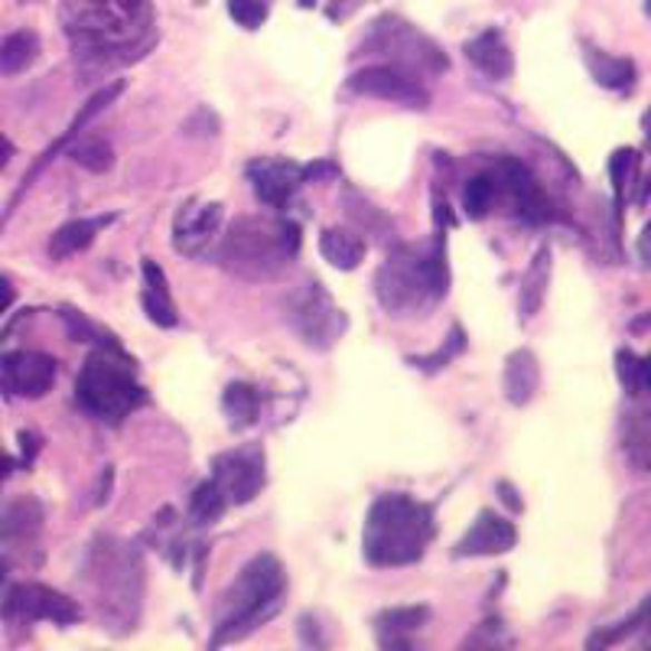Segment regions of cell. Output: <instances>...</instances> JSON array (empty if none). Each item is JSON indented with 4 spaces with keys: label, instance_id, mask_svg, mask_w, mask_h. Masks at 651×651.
I'll return each instance as SVG.
<instances>
[{
    "label": "cell",
    "instance_id": "cell-40",
    "mask_svg": "<svg viewBox=\"0 0 651 651\" xmlns=\"http://www.w3.org/2000/svg\"><path fill=\"white\" fill-rule=\"evenodd\" d=\"M10 470H13V463H10V460H7V456L0 453V482L7 479V473H10Z\"/></svg>",
    "mask_w": 651,
    "mask_h": 651
},
{
    "label": "cell",
    "instance_id": "cell-11",
    "mask_svg": "<svg viewBox=\"0 0 651 651\" xmlns=\"http://www.w3.org/2000/svg\"><path fill=\"white\" fill-rule=\"evenodd\" d=\"M56 382V358L46 352H10L0 362V385L17 397H43Z\"/></svg>",
    "mask_w": 651,
    "mask_h": 651
},
{
    "label": "cell",
    "instance_id": "cell-14",
    "mask_svg": "<svg viewBox=\"0 0 651 651\" xmlns=\"http://www.w3.org/2000/svg\"><path fill=\"white\" fill-rule=\"evenodd\" d=\"M248 179L267 206H287L290 196L297 193V186L304 183V167H297L290 160L260 157V160L248 164Z\"/></svg>",
    "mask_w": 651,
    "mask_h": 651
},
{
    "label": "cell",
    "instance_id": "cell-38",
    "mask_svg": "<svg viewBox=\"0 0 651 651\" xmlns=\"http://www.w3.org/2000/svg\"><path fill=\"white\" fill-rule=\"evenodd\" d=\"M300 3H304V7H316L319 0H300ZM343 3H352V0H329V10H333V17H343V13H339V10H343ZM355 3H358V0H355Z\"/></svg>",
    "mask_w": 651,
    "mask_h": 651
},
{
    "label": "cell",
    "instance_id": "cell-36",
    "mask_svg": "<svg viewBox=\"0 0 651 651\" xmlns=\"http://www.w3.org/2000/svg\"><path fill=\"white\" fill-rule=\"evenodd\" d=\"M13 304V284L0 274V316H3V309Z\"/></svg>",
    "mask_w": 651,
    "mask_h": 651
},
{
    "label": "cell",
    "instance_id": "cell-35",
    "mask_svg": "<svg viewBox=\"0 0 651 651\" xmlns=\"http://www.w3.org/2000/svg\"><path fill=\"white\" fill-rule=\"evenodd\" d=\"M333 174H336L333 164H309V167H304V183H309V179H329Z\"/></svg>",
    "mask_w": 651,
    "mask_h": 651
},
{
    "label": "cell",
    "instance_id": "cell-19",
    "mask_svg": "<svg viewBox=\"0 0 651 651\" xmlns=\"http://www.w3.org/2000/svg\"><path fill=\"white\" fill-rule=\"evenodd\" d=\"M319 255L336 270H355L365 260V241L346 228H326L319 235Z\"/></svg>",
    "mask_w": 651,
    "mask_h": 651
},
{
    "label": "cell",
    "instance_id": "cell-22",
    "mask_svg": "<svg viewBox=\"0 0 651 651\" xmlns=\"http://www.w3.org/2000/svg\"><path fill=\"white\" fill-rule=\"evenodd\" d=\"M40 56V37L30 33V30H20V33H10L3 43H0V76H20L27 72Z\"/></svg>",
    "mask_w": 651,
    "mask_h": 651
},
{
    "label": "cell",
    "instance_id": "cell-8",
    "mask_svg": "<svg viewBox=\"0 0 651 651\" xmlns=\"http://www.w3.org/2000/svg\"><path fill=\"white\" fill-rule=\"evenodd\" d=\"M290 323L297 326V333L304 336L309 346H329L343 326H346V316L333 306V297L319 287V284H309V290H300L294 297L290 306Z\"/></svg>",
    "mask_w": 651,
    "mask_h": 651
},
{
    "label": "cell",
    "instance_id": "cell-17",
    "mask_svg": "<svg viewBox=\"0 0 651 651\" xmlns=\"http://www.w3.org/2000/svg\"><path fill=\"white\" fill-rule=\"evenodd\" d=\"M140 270H144V297H140L144 313H147L160 329H174L179 316H176L174 297H170V287H167V277H164L160 264H157V260H144Z\"/></svg>",
    "mask_w": 651,
    "mask_h": 651
},
{
    "label": "cell",
    "instance_id": "cell-3",
    "mask_svg": "<svg viewBox=\"0 0 651 651\" xmlns=\"http://www.w3.org/2000/svg\"><path fill=\"white\" fill-rule=\"evenodd\" d=\"M287 596V573L284 564L274 554H260L251 564L241 566V573L235 576L231 590L225 593L221 603V619H218L216 632H213V649L218 645H231L238 639H245L248 632L260 629Z\"/></svg>",
    "mask_w": 651,
    "mask_h": 651
},
{
    "label": "cell",
    "instance_id": "cell-2",
    "mask_svg": "<svg viewBox=\"0 0 651 651\" xmlns=\"http://www.w3.org/2000/svg\"><path fill=\"white\" fill-rule=\"evenodd\" d=\"M434 537V509L391 492L372 502L365 531H362V551L372 566H404L424 558L427 544Z\"/></svg>",
    "mask_w": 651,
    "mask_h": 651
},
{
    "label": "cell",
    "instance_id": "cell-41",
    "mask_svg": "<svg viewBox=\"0 0 651 651\" xmlns=\"http://www.w3.org/2000/svg\"><path fill=\"white\" fill-rule=\"evenodd\" d=\"M7 570H10L7 558H0V586H3V580H7Z\"/></svg>",
    "mask_w": 651,
    "mask_h": 651
},
{
    "label": "cell",
    "instance_id": "cell-20",
    "mask_svg": "<svg viewBox=\"0 0 651 651\" xmlns=\"http://www.w3.org/2000/svg\"><path fill=\"white\" fill-rule=\"evenodd\" d=\"M551 248L544 245L531 264H527V274H524V280H521V316L527 319V316H534L541 306H544V294H548V284H551Z\"/></svg>",
    "mask_w": 651,
    "mask_h": 651
},
{
    "label": "cell",
    "instance_id": "cell-42",
    "mask_svg": "<svg viewBox=\"0 0 651 651\" xmlns=\"http://www.w3.org/2000/svg\"><path fill=\"white\" fill-rule=\"evenodd\" d=\"M645 130H651V111H649V115H645Z\"/></svg>",
    "mask_w": 651,
    "mask_h": 651
},
{
    "label": "cell",
    "instance_id": "cell-4",
    "mask_svg": "<svg viewBox=\"0 0 651 651\" xmlns=\"http://www.w3.org/2000/svg\"><path fill=\"white\" fill-rule=\"evenodd\" d=\"M450 274H446V255L443 238L436 241V251L417 255L411 248H401L378 270V300L385 309L397 316H417L427 313L436 300L446 294Z\"/></svg>",
    "mask_w": 651,
    "mask_h": 651
},
{
    "label": "cell",
    "instance_id": "cell-21",
    "mask_svg": "<svg viewBox=\"0 0 651 651\" xmlns=\"http://www.w3.org/2000/svg\"><path fill=\"white\" fill-rule=\"evenodd\" d=\"M105 225H108V218H76V221H66V225L52 235L49 255L59 260L76 255V251H82V248L91 245V238H95Z\"/></svg>",
    "mask_w": 651,
    "mask_h": 651
},
{
    "label": "cell",
    "instance_id": "cell-1",
    "mask_svg": "<svg viewBox=\"0 0 651 651\" xmlns=\"http://www.w3.org/2000/svg\"><path fill=\"white\" fill-rule=\"evenodd\" d=\"M150 23V0H62V27L91 56H140Z\"/></svg>",
    "mask_w": 651,
    "mask_h": 651
},
{
    "label": "cell",
    "instance_id": "cell-16",
    "mask_svg": "<svg viewBox=\"0 0 651 651\" xmlns=\"http://www.w3.org/2000/svg\"><path fill=\"white\" fill-rule=\"evenodd\" d=\"M502 167H505V179H509V189H512V196H515V209H519L521 218H527L531 225H541V221H548L551 218V203H548V196L541 193V186L534 183V176L531 170L521 164V160H502Z\"/></svg>",
    "mask_w": 651,
    "mask_h": 651
},
{
    "label": "cell",
    "instance_id": "cell-18",
    "mask_svg": "<svg viewBox=\"0 0 651 651\" xmlns=\"http://www.w3.org/2000/svg\"><path fill=\"white\" fill-rule=\"evenodd\" d=\"M537 382H541V368L531 348H519L505 358V397L515 407H524L534 397Z\"/></svg>",
    "mask_w": 651,
    "mask_h": 651
},
{
    "label": "cell",
    "instance_id": "cell-34",
    "mask_svg": "<svg viewBox=\"0 0 651 651\" xmlns=\"http://www.w3.org/2000/svg\"><path fill=\"white\" fill-rule=\"evenodd\" d=\"M499 499L512 509V512H524V502H521V495L509 485V482H499Z\"/></svg>",
    "mask_w": 651,
    "mask_h": 651
},
{
    "label": "cell",
    "instance_id": "cell-26",
    "mask_svg": "<svg viewBox=\"0 0 651 651\" xmlns=\"http://www.w3.org/2000/svg\"><path fill=\"white\" fill-rule=\"evenodd\" d=\"M40 521H43V509L33 499H20L10 509H3L0 537H30V534H37Z\"/></svg>",
    "mask_w": 651,
    "mask_h": 651
},
{
    "label": "cell",
    "instance_id": "cell-43",
    "mask_svg": "<svg viewBox=\"0 0 651 651\" xmlns=\"http://www.w3.org/2000/svg\"><path fill=\"white\" fill-rule=\"evenodd\" d=\"M645 13H649V17H651V0H645Z\"/></svg>",
    "mask_w": 651,
    "mask_h": 651
},
{
    "label": "cell",
    "instance_id": "cell-27",
    "mask_svg": "<svg viewBox=\"0 0 651 651\" xmlns=\"http://www.w3.org/2000/svg\"><path fill=\"white\" fill-rule=\"evenodd\" d=\"M225 509H228V502H225L221 489L216 485V479L199 482V489L189 499V519L196 521V524H216L225 515Z\"/></svg>",
    "mask_w": 651,
    "mask_h": 651
},
{
    "label": "cell",
    "instance_id": "cell-37",
    "mask_svg": "<svg viewBox=\"0 0 651 651\" xmlns=\"http://www.w3.org/2000/svg\"><path fill=\"white\" fill-rule=\"evenodd\" d=\"M10 157H13V144H10V140H7V137L0 134V170H3L7 164H10Z\"/></svg>",
    "mask_w": 651,
    "mask_h": 651
},
{
    "label": "cell",
    "instance_id": "cell-39",
    "mask_svg": "<svg viewBox=\"0 0 651 651\" xmlns=\"http://www.w3.org/2000/svg\"><path fill=\"white\" fill-rule=\"evenodd\" d=\"M639 625H645V632H649V639H651V600L645 603V609L639 612Z\"/></svg>",
    "mask_w": 651,
    "mask_h": 651
},
{
    "label": "cell",
    "instance_id": "cell-31",
    "mask_svg": "<svg viewBox=\"0 0 651 651\" xmlns=\"http://www.w3.org/2000/svg\"><path fill=\"white\" fill-rule=\"evenodd\" d=\"M228 10H231L235 23H241L248 30H258L260 23L267 20V3L264 0H228Z\"/></svg>",
    "mask_w": 651,
    "mask_h": 651
},
{
    "label": "cell",
    "instance_id": "cell-24",
    "mask_svg": "<svg viewBox=\"0 0 651 651\" xmlns=\"http://www.w3.org/2000/svg\"><path fill=\"white\" fill-rule=\"evenodd\" d=\"M590 72H593V79L600 86L612 88V91H625L635 82L632 59H619V56H609V52H600V49H590Z\"/></svg>",
    "mask_w": 651,
    "mask_h": 651
},
{
    "label": "cell",
    "instance_id": "cell-12",
    "mask_svg": "<svg viewBox=\"0 0 651 651\" xmlns=\"http://www.w3.org/2000/svg\"><path fill=\"white\" fill-rule=\"evenodd\" d=\"M519 544V527L495 512H479L463 541L453 548V558H495L509 554Z\"/></svg>",
    "mask_w": 651,
    "mask_h": 651
},
{
    "label": "cell",
    "instance_id": "cell-13",
    "mask_svg": "<svg viewBox=\"0 0 651 651\" xmlns=\"http://www.w3.org/2000/svg\"><path fill=\"white\" fill-rule=\"evenodd\" d=\"M221 216H225V206L221 203L189 199L174 221V241L176 248H179V255H199L216 238Z\"/></svg>",
    "mask_w": 651,
    "mask_h": 651
},
{
    "label": "cell",
    "instance_id": "cell-10",
    "mask_svg": "<svg viewBox=\"0 0 651 651\" xmlns=\"http://www.w3.org/2000/svg\"><path fill=\"white\" fill-rule=\"evenodd\" d=\"M348 91L362 95V98H382L394 105H407V108H424L427 105V91L417 86L407 72L394 69V66H365L348 79Z\"/></svg>",
    "mask_w": 651,
    "mask_h": 651
},
{
    "label": "cell",
    "instance_id": "cell-15",
    "mask_svg": "<svg viewBox=\"0 0 651 651\" xmlns=\"http://www.w3.org/2000/svg\"><path fill=\"white\" fill-rule=\"evenodd\" d=\"M466 59L492 82H502L515 72V56H512V49H509L505 37L499 30H485V33L473 37L466 43Z\"/></svg>",
    "mask_w": 651,
    "mask_h": 651
},
{
    "label": "cell",
    "instance_id": "cell-23",
    "mask_svg": "<svg viewBox=\"0 0 651 651\" xmlns=\"http://www.w3.org/2000/svg\"><path fill=\"white\" fill-rule=\"evenodd\" d=\"M221 407H225V417L231 421L235 431H245L251 424H258L260 417V397L258 391L245 382H231L225 388V397H221Z\"/></svg>",
    "mask_w": 651,
    "mask_h": 651
},
{
    "label": "cell",
    "instance_id": "cell-33",
    "mask_svg": "<svg viewBox=\"0 0 651 651\" xmlns=\"http://www.w3.org/2000/svg\"><path fill=\"white\" fill-rule=\"evenodd\" d=\"M632 167H635V150H615V154H612V160H609V176H612L615 196L625 193V179L632 174Z\"/></svg>",
    "mask_w": 651,
    "mask_h": 651
},
{
    "label": "cell",
    "instance_id": "cell-29",
    "mask_svg": "<svg viewBox=\"0 0 651 651\" xmlns=\"http://www.w3.org/2000/svg\"><path fill=\"white\" fill-rule=\"evenodd\" d=\"M69 157H72L76 164H82L91 174H108V170L115 167V150H111V144H105V140H98V137H86V140L72 144V147H69Z\"/></svg>",
    "mask_w": 651,
    "mask_h": 651
},
{
    "label": "cell",
    "instance_id": "cell-5",
    "mask_svg": "<svg viewBox=\"0 0 651 651\" xmlns=\"http://www.w3.org/2000/svg\"><path fill=\"white\" fill-rule=\"evenodd\" d=\"M79 404L101 421H125L140 404H147V391L137 382V368L121 346H95L79 375Z\"/></svg>",
    "mask_w": 651,
    "mask_h": 651
},
{
    "label": "cell",
    "instance_id": "cell-30",
    "mask_svg": "<svg viewBox=\"0 0 651 651\" xmlns=\"http://www.w3.org/2000/svg\"><path fill=\"white\" fill-rule=\"evenodd\" d=\"M495 206V179L485 174L473 176L463 189V209L470 218H482L492 213Z\"/></svg>",
    "mask_w": 651,
    "mask_h": 651
},
{
    "label": "cell",
    "instance_id": "cell-25",
    "mask_svg": "<svg viewBox=\"0 0 651 651\" xmlns=\"http://www.w3.org/2000/svg\"><path fill=\"white\" fill-rule=\"evenodd\" d=\"M431 609L427 606H407V609H388L375 619V629H378V645H388L391 639H404L411 635L414 629H421L427 622Z\"/></svg>",
    "mask_w": 651,
    "mask_h": 651
},
{
    "label": "cell",
    "instance_id": "cell-28",
    "mask_svg": "<svg viewBox=\"0 0 651 651\" xmlns=\"http://www.w3.org/2000/svg\"><path fill=\"white\" fill-rule=\"evenodd\" d=\"M615 372H619V382H622V388L629 391V394H639V391L651 388V358H639L635 352L619 348Z\"/></svg>",
    "mask_w": 651,
    "mask_h": 651
},
{
    "label": "cell",
    "instance_id": "cell-9",
    "mask_svg": "<svg viewBox=\"0 0 651 651\" xmlns=\"http://www.w3.org/2000/svg\"><path fill=\"white\" fill-rule=\"evenodd\" d=\"M7 615L23 622H56V625H76L82 619V609L76 600L49 590L43 583H20L13 586L7 600Z\"/></svg>",
    "mask_w": 651,
    "mask_h": 651
},
{
    "label": "cell",
    "instance_id": "cell-7",
    "mask_svg": "<svg viewBox=\"0 0 651 651\" xmlns=\"http://www.w3.org/2000/svg\"><path fill=\"white\" fill-rule=\"evenodd\" d=\"M213 479L228 505H248L264 489V453L260 446H241L221 453L213 463Z\"/></svg>",
    "mask_w": 651,
    "mask_h": 651
},
{
    "label": "cell",
    "instance_id": "cell-32",
    "mask_svg": "<svg viewBox=\"0 0 651 651\" xmlns=\"http://www.w3.org/2000/svg\"><path fill=\"white\" fill-rule=\"evenodd\" d=\"M463 346H466V333H463L460 326H453L450 336H446V343L440 348V355H436V358H427V362L414 358V365H421V368H427V372H436V368H443L446 362H453V358L463 352Z\"/></svg>",
    "mask_w": 651,
    "mask_h": 651
},
{
    "label": "cell",
    "instance_id": "cell-6",
    "mask_svg": "<svg viewBox=\"0 0 651 651\" xmlns=\"http://www.w3.org/2000/svg\"><path fill=\"white\" fill-rule=\"evenodd\" d=\"M300 251V228L294 221L264 225V218H238L225 238L221 260L241 277H267L280 260Z\"/></svg>",
    "mask_w": 651,
    "mask_h": 651
}]
</instances>
